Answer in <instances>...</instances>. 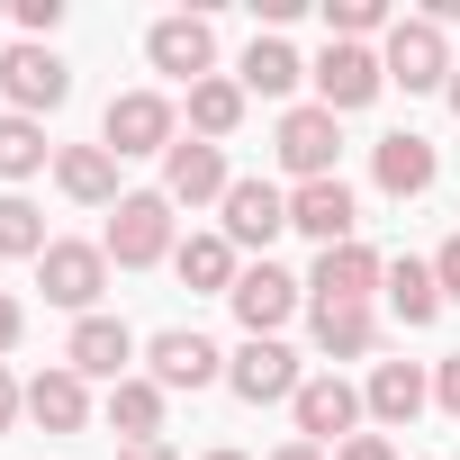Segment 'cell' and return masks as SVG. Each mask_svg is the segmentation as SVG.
Instances as JSON below:
<instances>
[{"mask_svg":"<svg viewBox=\"0 0 460 460\" xmlns=\"http://www.w3.org/2000/svg\"><path fill=\"white\" fill-rule=\"evenodd\" d=\"M442 100H451V118H460V73H451V91H442Z\"/></svg>","mask_w":460,"mask_h":460,"instance_id":"38","label":"cell"},{"mask_svg":"<svg viewBox=\"0 0 460 460\" xmlns=\"http://www.w3.org/2000/svg\"><path fill=\"white\" fill-rule=\"evenodd\" d=\"M379 289H388V316H397L406 334H424V325L442 316V280H433V262H415V253H397Z\"/></svg>","mask_w":460,"mask_h":460,"instance_id":"24","label":"cell"},{"mask_svg":"<svg viewBox=\"0 0 460 460\" xmlns=\"http://www.w3.org/2000/svg\"><path fill=\"white\" fill-rule=\"evenodd\" d=\"M208 460H253V451H208Z\"/></svg>","mask_w":460,"mask_h":460,"instance_id":"39","label":"cell"},{"mask_svg":"<svg viewBox=\"0 0 460 460\" xmlns=\"http://www.w3.org/2000/svg\"><path fill=\"white\" fill-rule=\"evenodd\" d=\"M226 307H235L244 334H280V325L307 307V280H289L280 262H244V280H235V298H226Z\"/></svg>","mask_w":460,"mask_h":460,"instance_id":"15","label":"cell"},{"mask_svg":"<svg viewBox=\"0 0 460 460\" xmlns=\"http://www.w3.org/2000/svg\"><path fill=\"white\" fill-rule=\"evenodd\" d=\"M118 460H181V451H172V442H127Z\"/></svg>","mask_w":460,"mask_h":460,"instance_id":"36","label":"cell"},{"mask_svg":"<svg viewBox=\"0 0 460 460\" xmlns=\"http://www.w3.org/2000/svg\"><path fill=\"white\" fill-rule=\"evenodd\" d=\"M271 460H334V451H316V442H298V433H289V442H280Z\"/></svg>","mask_w":460,"mask_h":460,"instance_id":"37","label":"cell"},{"mask_svg":"<svg viewBox=\"0 0 460 460\" xmlns=\"http://www.w3.org/2000/svg\"><path fill=\"white\" fill-rule=\"evenodd\" d=\"M100 253H109L118 271H154V262H172V253H181V208H172L163 190H127V199L109 208Z\"/></svg>","mask_w":460,"mask_h":460,"instance_id":"1","label":"cell"},{"mask_svg":"<svg viewBox=\"0 0 460 460\" xmlns=\"http://www.w3.org/2000/svg\"><path fill=\"white\" fill-rule=\"evenodd\" d=\"M55 190H64L73 208H118V199H127L109 145H55Z\"/></svg>","mask_w":460,"mask_h":460,"instance_id":"20","label":"cell"},{"mask_svg":"<svg viewBox=\"0 0 460 460\" xmlns=\"http://www.w3.org/2000/svg\"><path fill=\"white\" fill-rule=\"evenodd\" d=\"M226 388H235L244 406H289L307 388V370H298V352L280 334H244L235 352H226Z\"/></svg>","mask_w":460,"mask_h":460,"instance_id":"7","label":"cell"},{"mask_svg":"<svg viewBox=\"0 0 460 460\" xmlns=\"http://www.w3.org/2000/svg\"><path fill=\"white\" fill-rule=\"evenodd\" d=\"M361 388L343 379V370H307V388L289 397V424H298V442H316V451H343L352 433H361Z\"/></svg>","mask_w":460,"mask_h":460,"instance_id":"5","label":"cell"},{"mask_svg":"<svg viewBox=\"0 0 460 460\" xmlns=\"http://www.w3.org/2000/svg\"><path fill=\"white\" fill-rule=\"evenodd\" d=\"M352 226H361V199H352V181H343V172H334V181H298V190H289V235H307L316 253L352 244Z\"/></svg>","mask_w":460,"mask_h":460,"instance_id":"12","label":"cell"},{"mask_svg":"<svg viewBox=\"0 0 460 460\" xmlns=\"http://www.w3.org/2000/svg\"><path fill=\"white\" fill-rule=\"evenodd\" d=\"M334 460H397V442H388V433H352Z\"/></svg>","mask_w":460,"mask_h":460,"instance_id":"33","label":"cell"},{"mask_svg":"<svg viewBox=\"0 0 460 460\" xmlns=\"http://www.w3.org/2000/svg\"><path fill=\"white\" fill-rule=\"evenodd\" d=\"M46 208L28 199V190H0V253H10V262H46Z\"/></svg>","mask_w":460,"mask_h":460,"instance_id":"29","label":"cell"},{"mask_svg":"<svg viewBox=\"0 0 460 460\" xmlns=\"http://www.w3.org/2000/svg\"><path fill=\"white\" fill-rule=\"evenodd\" d=\"M235 82H244V100H289V91L307 82V64H298L289 37H253L244 64H235Z\"/></svg>","mask_w":460,"mask_h":460,"instance_id":"23","label":"cell"},{"mask_svg":"<svg viewBox=\"0 0 460 460\" xmlns=\"http://www.w3.org/2000/svg\"><path fill=\"white\" fill-rule=\"evenodd\" d=\"M433 406L460 424V352H442V361H433Z\"/></svg>","mask_w":460,"mask_h":460,"instance_id":"32","label":"cell"},{"mask_svg":"<svg viewBox=\"0 0 460 460\" xmlns=\"http://www.w3.org/2000/svg\"><path fill=\"white\" fill-rule=\"evenodd\" d=\"M244 109H253V100H244V82H235V73H217V82H199V91H190V136H199V145H226V136L244 127Z\"/></svg>","mask_w":460,"mask_h":460,"instance_id":"27","label":"cell"},{"mask_svg":"<svg viewBox=\"0 0 460 460\" xmlns=\"http://www.w3.org/2000/svg\"><path fill=\"white\" fill-rule=\"evenodd\" d=\"M55 163V145H46V118H19V109H0V181H37Z\"/></svg>","mask_w":460,"mask_h":460,"instance_id":"28","label":"cell"},{"mask_svg":"<svg viewBox=\"0 0 460 460\" xmlns=\"http://www.w3.org/2000/svg\"><path fill=\"white\" fill-rule=\"evenodd\" d=\"M19 415H28V388H19V379H10V361H0V433H10V424H19Z\"/></svg>","mask_w":460,"mask_h":460,"instance_id":"34","label":"cell"},{"mask_svg":"<svg viewBox=\"0 0 460 460\" xmlns=\"http://www.w3.org/2000/svg\"><path fill=\"white\" fill-rule=\"evenodd\" d=\"M109 271H118V262H109L100 244H73V235H55V244H46V262H37V289H46V307H64V316L82 325V316H100V289H109Z\"/></svg>","mask_w":460,"mask_h":460,"instance_id":"4","label":"cell"},{"mask_svg":"<svg viewBox=\"0 0 460 460\" xmlns=\"http://www.w3.org/2000/svg\"><path fill=\"white\" fill-rule=\"evenodd\" d=\"M163 406H172V397L136 370V379H118V388H109V406H100V415H109V433H118V451H127V442H163Z\"/></svg>","mask_w":460,"mask_h":460,"instance_id":"26","label":"cell"},{"mask_svg":"<svg viewBox=\"0 0 460 460\" xmlns=\"http://www.w3.org/2000/svg\"><path fill=\"white\" fill-rule=\"evenodd\" d=\"M172 271H181V289H208V298H235V280H244V253L217 235H181V253H172Z\"/></svg>","mask_w":460,"mask_h":460,"instance_id":"21","label":"cell"},{"mask_svg":"<svg viewBox=\"0 0 460 460\" xmlns=\"http://www.w3.org/2000/svg\"><path fill=\"white\" fill-rule=\"evenodd\" d=\"M433 172H442V154H433V136H415V127H397V136L370 145V181H379L388 199H424Z\"/></svg>","mask_w":460,"mask_h":460,"instance_id":"19","label":"cell"},{"mask_svg":"<svg viewBox=\"0 0 460 460\" xmlns=\"http://www.w3.org/2000/svg\"><path fill=\"white\" fill-rule=\"evenodd\" d=\"M217 235L235 244V253H262L271 262V235H289V190L280 181H235L217 208Z\"/></svg>","mask_w":460,"mask_h":460,"instance_id":"10","label":"cell"},{"mask_svg":"<svg viewBox=\"0 0 460 460\" xmlns=\"http://www.w3.org/2000/svg\"><path fill=\"white\" fill-rule=\"evenodd\" d=\"M433 280H442V307H460V235L433 244Z\"/></svg>","mask_w":460,"mask_h":460,"instance_id":"31","label":"cell"},{"mask_svg":"<svg viewBox=\"0 0 460 460\" xmlns=\"http://www.w3.org/2000/svg\"><path fill=\"white\" fill-rule=\"evenodd\" d=\"M145 379H154L163 397H199V388L226 379V352H217L199 325H163V334L145 343Z\"/></svg>","mask_w":460,"mask_h":460,"instance_id":"8","label":"cell"},{"mask_svg":"<svg viewBox=\"0 0 460 460\" xmlns=\"http://www.w3.org/2000/svg\"><path fill=\"white\" fill-rule=\"evenodd\" d=\"M307 334L325 361H370L379 352V307H307Z\"/></svg>","mask_w":460,"mask_h":460,"instance_id":"25","label":"cell"},{"mask_svg":"<svg viewBox=\"0 0 460 460\" xmlns=\"http://www.w3.org/2000/svg\"><path fill=\"white\" fill-rule=\"evenodd\" d=\"M28 415H37L46 433H82V424H91V379L64 370V361L37 370V379H28Z\"/></svg>","mask_w":460,"mask_h":460,"instance_id":"22","label":"cell"},{"mask_svg":"<svg viewBox=\"0 0 460 460\" xmlns=\"http://www.w3.org/2000/svg\"><path fill=\"white\" fill-rule=\"evenodd\" d=\"M0 100H10L19 118H55L64 100H73V64L55 55V46H0Z\"/></svg>","mask_w":460,"mask_h":460,"instance_id":"6","label":"cell"},{"mask_svg":"<svg viewBox=\"0 0 460 460\" xmlns=\"http://www.w3.org/2000/svg\"><path fill=\"white\" fill-rule=\"evenodd\" d=\"M145 64L154 73H172V82H217V28H208V10H172V19H154L145 28Z\"/></svg>","mask_w":460,"mask_h":460,"instance_id":"9","label":"cell"},{"mask_svg":"<svg viewBox=\"0 0 460 460\" xmlns=\"http://www.w3.org/2000/svg\"><path fill=\"white\" fill-rule=\"evenodd\" d=\"M64 370L109 379V388H118V379H136V334H127V316H109V307H100V316H82V325H73V343H64Z\"/></svg>","mask_w":460,"mask_h":460,"instance_id":"18","label":"cell"},{"mask_svg":"<svg viewBox=\"0 0 460 460\" xmlns=\"http://www.w3.org/2000/svg\"><path fill=\"white\" fill-rule=\"evenodd\" d=\"M361 406H370V424H379V433H406V424L433 406V370H424V361H370Z\"/></svg>","mask_w":460,"mask_h":460,"instance_id":"17","label":"cell"},{"mask_svg":"<svg viewBox=\"0 0 460 460\" xmlns=\"http://www.w3.org/2000/svg\"><path fill=\"white\" fill-rule=\"evenodd\" d=\"M100 145H109L118 163H136V154H172V145H181V109H172L163 91H118V100L100 109Z\"/></svg>","mask_w":460,"mask_h":460,"instance_id":"3","label":"cell"},{"mask_svg":"<svg viewBox=\"0 0 460 460\" xmlns=\"http://www.w3.org/2000/svg\"><path fill=\"white\" fill-rule=\"evenodd\" d=\"M388 280V262L352 235V244H334V253H316V271H307V307H370V289Z\"/></svg>","mask_w":460,"mask_h":460,"instance_id":"16","label":"cell"},{"mask_svg":"<svg viewBox=\"0 0 460 460\" xmlns=\"http://www.w3.org/2000/svg\"><path fill=\"white\" fill-rule=\"evenodd\" d=\"M388 28H397L388 0H325V46H370Z\"/></svg>","mask_w":460,"mask_h":460,"instance_id":"30","label":"cell"},{"mask_svg":"<svg viewBox=\"0 0 460 460\" xmlns=\"http://www.w3.org/2000/svg\"><path fill=\"white\" fill-rule=\"evenodd\" d=\"M280 172L289 181H334V154H343V118L334 109H316V100H298V109H280Z\"/></svg>","mask_w":460,"mask_h":460,"instance_id":"11","label":"cell"},{"mask_svg":"<svg viewBox=\"0 0 460 460\" xmlns=\"http://www.w3.org/2000/svg\"><path fill=\"white\" fill-rule=\"evenodd\" d=\"M226 190H235V172H226V145L181 136V145L163 154V199H172V208H226Z\"/></svg>","mask_w":460,"mask_h":460,"instance_id":"14","label":"cell"},{"mask_svg":"<svg viewBox=\"0 0 460 460\" xmlns=\"http://www.w3.org/2000/svg\"><path fill=\"white\" fill-rule=\"evenodd\" d=\"M307 82H316V109H334V118H352V109H370V100L388 91V73H379L370 46H325V55L307 64Z\"/></svg>","mask_w":460,"mask_h":460,"instance_id":"13","label":"cell"},{"mask_svg":"<svg viewBox=\"0 0 460 460\" xmlns=\"http://www.w3.org/2000/svg\"><path fill=\"white\" fill-rule=\"evenodd\" d=\"M19 334H28V307H19L10 289H0V352H19Z\"/></svg>","mask_w":460,"mask_h":460,"instance_id":"35","label":"cell"},{"mask_svg":"<svg viewBox=\"0 0 460 460\" xmlns=\"http://www.w3.org/2000/svg\"><path fill=\"white\" fill-rule=\"evenodd\" d=\"M379 73L397 82V91H451V73H460V55H451V37L415 10V19H397L388 37H379Z\"/></svg>","mask_w":460,"mask_h":460,"instance_id":"2","label":"cell"}]
</instances>
